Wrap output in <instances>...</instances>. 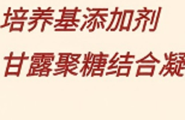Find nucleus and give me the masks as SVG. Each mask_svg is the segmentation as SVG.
Segmentation results:
<instances>
[{"mask_svg":"<svg viewBox=\"0 0 185 120\" xmlns=\"http://www.w3.org/2000/svg\"><path fill=\"white\" fill-rule=\"evenodd\" d=\"M138 71H145V70H155V64H138Z\"/></svg>","mask_w":185,"mask_h":120,"instance_id":"1","label":"nucleus"},{"mask_svg":"<svg viewBox=\"0 0 185 120\" xmlns=\"http://www.w3.org/2000/svg\"><path fill=\"white\" fill-rule=\"evenodd\" d=\"M154 75V71H150V72H147V71H137V77H139V76H153Z\"/></svg>","mask_w":185,"mask_h":120,"instance_id":"2","label":"nucleus"},{"mask_svg":"<svg viewBox=\"0 0 185 120\" xmlns=\"http://www.w3.org/2000/svg\"><path fill=\"white\" fill-rule=\"evenodd\" d=\"M155 17H156V11L154 10V11L151 12V19H149V23H150V24H154V18H155Z\"/></svg>","mask_w":185,"mask_h":120,"instance_id":"3","label":"nucleus"},{"mask_svg":"<svg viewBox=\"0 0 185 120\" xmlns=\"http://www.w3.org/2000/svg\"><path fill=\"white\" fill-rule=\"evenodd\" d=\"M10 64H17V65H19V64H21V59H19V58H18V59H13V60L10 61Z\"/></svg>","mask_w":185,"mask_h":120,"instance_id":"4","label":"nucleus"},{"mask_svg":"<svg viewBox=\"0 0 185 120\" xmlns=\"http://www.w3.org/2000/svg\"><path fill=\"white\" fill-rule=\"evenodd\" d=\"M107 69H108V70H114V69H118V66L114 65V64H112V65H111L110 67H107Z\"/></svg>","mask_w":185,"mask_h":120,"instance_id":"5","label":"nucleus"},{"mask_svg":"<svg viewBox=\"0 0 185 120\" xmlns=\"http://www.w3.org/2000/svg\"><path fill=\"white\" fill-rule=\"evenodd\" d=\"M165 59H166V60H169V54L166 53V54H165Z\"/></svg>","mask_w":185,"mask_h":120,"instance_id":"6","label":"nucleus"},{"mask_svg":"<svg viewBox=\"0 0 185 120\" xmlns=\"http://www.w3.org/2000/svg\"><path fill=\"white\" fill-rule=\"evenodd\" d=\"M106 75H116V71H110V72H107Z\"/></svg>","mask_w":185,"mask_h":120,"instance_id":"7","label":"nucleus"}]
</instances>
